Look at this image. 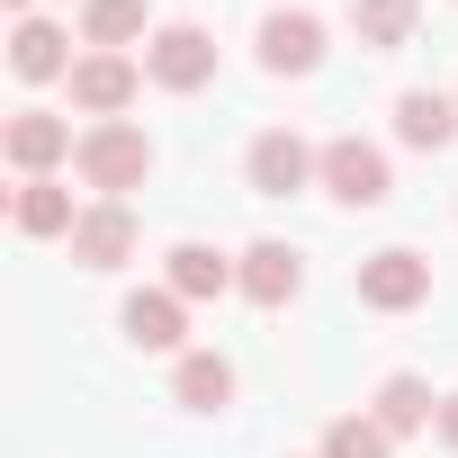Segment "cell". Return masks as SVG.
Segmentation results:
<instances>
[{
  "label": "cell",
  "mask_w": 458,
  "mask_h": 458,
  "mask_svg": "<svg viewBox=\"0 0 458 458\" xmlns=\"http://www.w3.org/2000/svg\"><path fill=\"white\" fill-rule=\"evenodd\" d=\"M315 171H324V153H315L306 135H288V126L252 135V153H243V180H252V198H297Z\"/></svg>",
  "instance_id": "3957f363"
},
{
  "label": "cell",
  "mask_w": 458,
  "mask_h": 458,
  "mask_svg": "<svg viewBox=\"0 0 458 458\" xmlns=\"http://www.w3.org/2000/svg\"><path fill=\"white\" fill-rule=\"evenodd\" d=\"M324 458H395V440L377 431V413H342L324 422Z\"/></svg>",
  "instance_id": "ffe728a7"
},
{
  "label": "cell",
  "mask_w": 458,
  "mask_h": 458,
  "mask_svg": "<svg viewBox=\"0 0 458 458\" xmlns=\"http://www.w3.org/2000/svg\"><path fill=\"white\" fill-rule=\"evenodd\" d=\"M315 180H324L342 207H386V189H395V180H386V153H377V144H360V135H333Z\"/></svg>",
  "instance_id": "8992f818"
},
{
  "label": "cell",
  "mask_w": 458,
  "mask_h": 458,
  "mask_svg": "<svg viewBox=\"0 0 458 458\" xmlns=\"http://www.w3.org/2000/svg\"><path fill=\"white\" fill-rule=\"evenodd\" d=\"M144 72L162 81V90H207L216 81V37L207 28H153V46H144Z\"/></svg>",
  "instance_id": "5b68a950"
},
{
  "label": "cell",
  "mask_w": 458,
  "mask_h": 458,
  "mask_svg": "<svg viewBox=\"0 0 458 458\" xmlns=\"http://www.w3.org/2000/svg\"><path fill=\"white\" fill-rule=\"evenodd\" d=\"M72 261L81 270H126L135 261V243H144V225H135V207L126 198H99V207H81V225H72Z\"/></svg>",
  "instance_id": "277c9868"
},
{
  "label": "cell",
  "mask_w": 458,
  "mask_h": 458,
  "mask_svg": "<svg viewBox=\"0 0 458 458\" xmlns=\"http://www.w3.org/2000/svg\"><path fill=\"white\" fill-rule=\"evenodd\" d=\"M351 28H360L369 55H395L413 37V0H351Z\"/></svg>",
  "instance_id": "ac0fdd59"
},
{
  "label": "cell",
  "mask_w": 458,
  "mask_h": 458,
  "mask_svg": "<svg viewBox=\"0 0 458 458\" xmlns=\"http://www.w3.org/2000/svg\"><path fill=\"white\" fill-rule=\"evenodd\" d=\"M135 90H144V72L126 55H81L72 64V108H90V117H117Z\"/></svg>",
  "instance_id": "9c48e42d"
},
{
  "label": "cell",
  "mask_w": 458,
  "mask_h": 458,
  "mask_svg": "<svg viewBox=\"0 0 458 458\" xmlns=\"http://www.w3.org/2000/svg\"><path fill=\"white\" fill-rule=\"evenodd\" d=\"M10 216H19V234H72L81 225V207H72V189L64 180H19V198H10Z\"/></svg>",
  "instance_id": "4fadbf2b"
},
{
  "label": "cell",
  "mask_w": 458,
  "mask_h": 458,
  "mask_svg": "<svg viewBox=\"0 0 458 458\" xmlns=\"http://www.w3.org/2000/svg\"><path fill=\"white\" fill-rule=\"evenodd\" d=\"M144 19H153L144 0H90V10H81V37H90L99 55H117V46H135V37H144Z\"/></svg>",
  "instance_id": "d6986e66"
},
{
  "label": "cell",
  "mask_w": 458,
  "mask_h": 458,
  "mask_svg": "<svg viewBox=\"0 0 458 458\" xmlns=\"http://www.w3.org/2000/svg\"><path fill=\"white\" fill-rule=\"evenodd\" d=\"M324 64V19L315 10H270L261 19V72H315Z\"/></svg>",
  "instance_id": "ba28073f"
},
{
  "label": "cell",
  "mask_w": 458,
  "mask_h": 458,
  "mask_svg": "<svg viewBox=\"0 0 458 458\" xmlns=\"http://www.w3.org/2000/svg\"><path fill=\"white\" fill-rule=\"evenodd\" d=\"M395 135H404L413 153H440V144L458 135V99H440V90H404V99H395Z\"/></svg>",
  "instance_id": "5bb4252c"
},
{
  "label": "cell",
  "mask_w": 458,
  "mask_h": 458,
  "mask_svg": "<svg viewBox=\"0 0 458 458\" xmlns=\"http://www.w3.org/2000/svg\"><path fill=\"white\" fill-rule=\"evenodd\" d=\"M234 288V261L216 243H171V297H225Z\"/></svg>",
  "instance_id": "2e32d148"
},
{
  "label": "cell",
  "mask_w": 458,
  "mask_h": 458,
  "mask_svg": "<svg viewBox=\"0 0 458 458\" xmlns=\"http://www.w3.org/2000/svg\"><path fill=\"white\" fill-rule=\"evenodd\" d=\"M180 306H189V297H171V288H135L117 324H126V342H135V351H180V333H189V315H180Z\"/></svg>",
  "instance_id": "7c38bea8"
},
{
  "label": "cell",
  "mask_w": 458,
  "mask_h": 458,
  "mask_svg": "<svg viewBox=\"0 0 458 458\" xmlns=\"http://www.w3.org/2000/svg\"><path fill=\"white\" fill-rule=\"evenodd\" d=\"M234 288H243L252 306H288V297L306 288V261H297L288 243H252V252L234 261Z\"/></svg>",
  "instance_id": "30bf717a"
},
{
  "label": "cell",
  "mask_w": 458,
  "mask_h": 458,
  "mask_svg": "<svg viewBox=\"0 0 458 458\" xmlns=\"http://www.w3.org/2000/svg\"><path fill=\"white\" fill-rule=\"evenodd\" d=\"M440 440L458 449V395H440Z\"/></svg>",
  "instance_id": "44dd1931"
},
{
  "label": "cell",
  "mask_w": 458,
  "mask_h": 458,
  "mask_svg": "<svg viewBox=\"0 0 458 458\" xmlns=\"http://www.w3.org/2000/svg\"><path fill=\"white\" fill-rule=\"evenodd\" d=\"M72 171H81V189L126 198V189H144V180H153V135H144L135 117H90V126H81Z\"/></svg>",
  "instance_id": "6da1fadb"
},
{
  "label": "cell",
  "mask_w": 458,
  "mask_h": 458,
  "mask_svg": "<svg viewBox=\"0 0 458 458\" xmlns=\"http://www.w3.org/2000/svg\"><path fill=\"white\" fill-rule=\"evenodd\" d=\"M10 72L19 81H72V37L46 28V19H19L10 28Z\"/></svg>",
  "instance_id": "8fae6325"
},
{
  "label": "cell",
  "mask_w": 458,
  "mask_h": 458,
  "mask_svg": "<svg viewBox=\"0 0 458 458\" xmlns=\"http://www.w3.org/2000/svg\"><path fill=\"white\" fill-rule=\"evenodd\" d=\"M171 395H180L189 413H225V404H234V369H225L216 351H180V377H171Z\"/></svg>",
  "instance_id": "9a60e30c"
},
{
  "label": "cell",
  "mask_w": 458,
  "mask_h": 458,
  "mask_svg": "<svg viewBox=\"0 0 458 458\" xmlns=\"http://www.w3.org/2000/svg\"><path fill=\"white\" fill-rule=\"evenodd\" d=\"M351 288H360L369 315H413V306L431 297V261L404 252V243H386V252H369V261L351 270Z\"/></svg>",
  "instance_id": "7a4b0ae2"
},
{
  "label": "cell",
  "mask_w": 458,
  "mask_h": 458,
  "mask_svg": "<svg viewBox=\"0 0 458 458\" xmlns=\"http://www.w3.org/2000/svg\"><path fill=\"white\" fill-rule=\"evenodd\" d=\"M0 144H10V162H19L28 180H55V162H72V153H81L72 117H55V108H19Z\"/></svg>",
  "instance_id": "52a82bcc"
},
{
  "label": "cell",
  "mask_w": 458,
  "mask_h": 458,
  "mask_svg": "<svg viewBox=\"0 0 458 458\" xmlns=\"http://www.w3.org/2000/svg\"><path fill=\"white\" fill-rule=\"evenodd\" d=\"M369 413H377V431H386V440H404V431H422V422H440V404H431V386H422V377H386Z\"/></svg>",
  "instance_id": "e0dca14e"
},
{
  "label": "cell",
  "mask_w": 458,
  "mask_h": 458,
  "mask_svg": "<svg viewBox=\"0 0 458 458\" xmlns=\"http://www.w3.org/2000/svg\"><path fill=\"white\" fill-rule=\"evenodd\" d=\"M10 10H37V0H10Z\"/></svg>",
  "instance_id": "7402d4cb"
}]
</instances>
